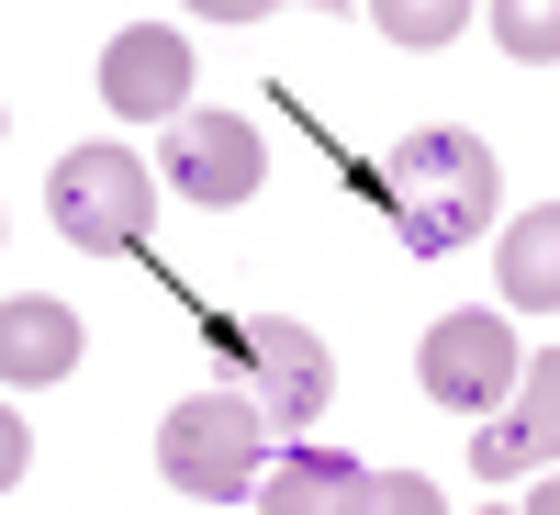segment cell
Listing matches in <instances>:
<instances>
[{
    "mask_svg": "<svg viewBox=\"0 0 560 515\" xmlns=\"http://www.w3.org/2000/svg\"><path fill=\"white\" fill-rule=\"evenodd\" d=\"M549 459H560V348H527L516 393H504L482 414V437H471V471L482 482H527V471H549Z\"/></svg>",
    "mask_w": 560,
    "mask_h": 515,
    "instance_id": "8992f818",
    "label": "cell"
},
{
    "mask_svg": "<svg viewBox=\"0 0 560 515\" xmlns=\"http://www.w3.org/2000/svg\"><path fill=\"white\" fill-rule=\"evenodd\" d=\"M493 45L516 68H560V0H504L493 12Z\"/></svg>",
    "mask_w": 560,
    "mask_h": 515,
    "instance_id": "7c38bea8",
    "label": "cell"
},
{
    "mask_svg": "<svg viewBox=\"0 0 560 515\" xmlns=\"http://www.w3.org/2000/svg\"><path fill=\"white\" fill-rule=\"evenodd\" d=\"M158 168H168V191H179V202L224 213V202H247V191H258V168H269V157H258V124H247V113H179Z\"/></svg>",
    "mask_w": 560,
    "mask_h": 515,
    "instance_id": "ba28073f",
    "label": "cell"
},
{
    "mask_svg": "<svg viewBox=\"0 0 560 515\" xmlns=\"http://www.w3.org/2000/svg\"><path fill=\"white\" fill-rule=\"evenodd\" d=\"M23 459H34V426H23V403L0 414V493H23Z\"/></svg>",
    "mask_w": 560,
    "mask_h": 515,
    "instance_id": "9a60e30c",
    "label": "cell"
},
{
    "mask_svg": "<svg viewBox=\"0 0 560 515\" xmlns=\"http://www.w3.org/2000/svg\"><path fill=\"white\" fill-rule=\"evenodd\" d=\"M258 504L269 515H382V471H359L337 448H292L258 471Z\"/></svg>",
    "mask_w": 560,
    "mask_h": 515,
    "instance_id": "9c48e42d",
    "label": "cell"
},
{
    "mask_svg": "<svg viewBox=\"0 0 560 515\" xmlns=\"http://www.w3.org/2000/svg\"><path fill=\"white\" fill-rule=\"evenodd\" d=\"M269 448H280V426H269L258 393H191L168 414V437H158V471L191 504H258Z\"/></svg>",
    "mask_w": 560,
    "mask_h": 515,
    "instance_id": "7a4b0ae2",
    "label": "cell"
},
{
    "mask_svg": "<svg viewBox=\"0 0 560 515\" xmlns=\"http://www.w3.org/2000/svg\"><path fill=\"white\" fill-rule=\"evenodd\" d=\"M102 102H113V124H179L191 113V34L179 23H124L102 45Z\"/></svg>",
    "mask_w": 560,
    "mask_h": 515,
    "instance_id": "52a82bcc",
    "label": "cell"
},
{
    "mask_svg": "<svg viewBox=\"0 0 560 515\" xmlns=\"http://www.w3.org/2000/svg\"><path fill=\"white\" fill-rule=\"evenodd\" d=\"M45 224H57L68 247H90V258L147 247V224H158V168L124 157V147H68L57 168H45Z\"/></svg>",
    "mask_w": 560,
    "mask_h": 515,
    "instance_id": "3957f363",
    "label": "cell"
},
{
    "mask_svg": "<svg viewBox=\"0 0 560 515\" xmlns=\"http://www.w3.org/2000/svg\"><path fill=\"white\" fill-rule=\"evenodd\" d=\"M493 147L482 134H459V124H427V134H404V147L382 157V202H393V236L404 258H448V247H471L482 224H493Z\"/></svg>",
    "mask_w": 560,
    "mask_h": 515,
    "instance_id": "6da1fadb",
    "label": "cell"
},
{
    "mask_svg": "<svg viewBox=\"0 0 560 515\" xmlns=\"http://www.w3.org/2000/svg\"><path fill=\"white\" fill-rule=\"evenodd\" d=\"M527 515H560V471H527Z\"/></svg>",
    "mask_w": 560,
    "mask_h": 515,
    "instance_id": "2e32d148",
    "label": "cell"
},
{
    "mask_svg": "<svg viewBox=\"0 0 560 515\" xmlns=\"http://www.w3.org/2000/svg\"><path fill=\"white\" fill-rule=\"evenodd\" d=\"M459 23H471L459 0H393V12H382V45H448Z\"/></svg>",
    "mask_w": 560,
    "mask_h": 515,
    "instance_id": "4fadbf2b",
    "label": "cell"
},
{
    "mask_svg": "<svg viewBox=\"0 0 560 515\" xmlns=\"http://www.w3.org/2000/svg\"><path fill=\"white\" fill-rule=\"evenodd\" d=\"M448 493L427 482V471H382V515H438Z\"/></svg>",
    "mask_w": 560,
    "mask_h": 515,
    "instance_id": "5bb4252c",
    "label": "cell"
},
{
    "mask_svg": "<svg viewBox=\"0 0 560 515\" xmlns=\"http://www.w3.org/2000/svg\"><path fill=\"white\" fill-rule=\"evenodd\" d=\"M493 280H504V303H516V314H560V202H538V213L504 224Z\"/></svg>",
    "mask_w": 560,
    "mask_h": 515,
    "instance_id": "8fae6325",
    "label": "cell"
},
{
    "mask_svg": "<svg viewBox=\"0 0 560 515\" xmlns=\"http://www.w3.org/2000/svg\"><path fill=\"white\" fill-rule=\"evenodd\" d=\"M516 370H527V348H516L504 314H438L427 348H415V382H427V403H448V414H493L516 393Z\"/></svg>",
    "mask_w": 560,
    "mask_h": 515,
    "instance_id": "277c9868",
    "label": "cell"
},
{
    "mask_svg": "<svg viewBox=\"0 0 560 515\" xmlns=\"http://www.w3.org/2000/svg\"><path fill=\"white\" fill-rule=\"evenodd\" d=\"M0 370H12V393L23 382H68L79 370V314L45 303V292H12V314H0Z\"/></svg>",
    "mask_w": 560,
    "mask_h": 515,
    "instance_id": "30bf717a",
    "label": "cell"
},
{
    "mask_svg": "<svg viewBox=\"0 0 560 515\" xmlns=\"http://www.w3.org/2000/svg\"><path fill=\"white\" fill-rule=\"evenodd\" d=\"M236 359H247V393L269 403L280 437H303L314 414H325V393H337L325 337H314V325H292V314H247V325H236Z\"/></svg>",
    "mask_w": 560,
    "mask_h": 515,
    "instance_id": "5b68a950",
    "label": "cell"
}]
</instances>
